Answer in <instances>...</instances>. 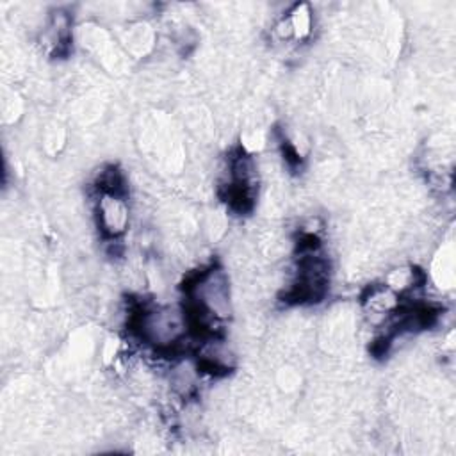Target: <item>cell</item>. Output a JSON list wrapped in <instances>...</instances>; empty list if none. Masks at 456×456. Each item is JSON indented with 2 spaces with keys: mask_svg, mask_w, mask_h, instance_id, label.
Listing matches in <instances>:
<instances>
[{
  "mask_svg": "<svg viewBox=\"0 0 456 456\" xmlns=\"http://www.w3.org/2000/svg\"><path fill=\"white\" fill-rule=\"evenodd\" d=\"M96 221L103 237L118 239L119 235H123L130 221L126 194L98 192Z\"/></svg>",
  "mask_w": 456,
  "mask_h": 456,
  "instance_id": "cell-1",
  "label": "cell"
}]
</instances>
